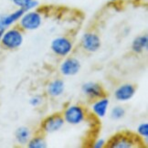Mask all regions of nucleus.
Wrapping results in <instances>:
<instances>
[{
	"label": "nucleus",
	"instance_id": "nucleus-9",
	"mask_svg": "<svg viewBox=\"0 0 148 148\" xmlns=\"http://www.w3.org/2000/svg\"><path fill=\"white\" fill-rule=\"evenodd\" d=\"M64 119L60 115L54 114L48 117L43 123V129L47 133L58 132L64 125Z\"/></svg>",
	"mask_w": 148,
	"mask_h": 148
},
{
	"label": "nucleus",
	"instance_id": "nucleus-19",
	"mask_svg": "<svg viewBox=\"0 0 148 148\" xmlns=\"http://www.w3.org/2000/svg\"><path fill=\"white\" fill-rule=\"evenodd\" d=\"M38 2L37 1V0H31V1L28 2L26 5V7L24 8H22V9H23L25 12H27V11H30L32 9H35L36 8H38Z\"/></svg>",
	"mask_w": 148,
	"mask_h": 148
},
{
	"label": "nucleus",
	"instance_id": "nucleus-8",
	"mask_svg": "<svg viewBox=\"0 0 148 148\" xmlns=\"http://www.w3.org/2000/svg\"><path fill=\"white\" fill-rule=\"evenodd\" d=\"M135 142L129 135L117 134L110 140L108 146L111 148H132L134 147Z\"/></svg>",
	"mask_w": 148,
	"mask_h": 148
},
{
	"label": "nucleus",
	"instance_id": "nucleus-24",
	"mask_svg": "<svg viewBox=\"0 0 148 148\" xmlns=\"http://www.w3.org/2000/svg\"><path fill=\"white\" fill-rule=\"evenodd\" d=\"M110 1H112V2H116V1H118V0H110Z\"/></svg>",
	"mask_w": 148,
	"mask_h": 148
},
{
	"label": "nucleus",
	"instance_id": "nucleus-17",
	"mask_svg": "<svg viewBox=\"0 0 148 148\" xmlns=\"http://www.w3.org/2000/svg\"><path fill=\"white\" fill-rule=\"evenodd\" d=\"M124 114H125V111L121 106L113 107L111 111V117L112 119H114V120H119V119L123 118Z\"/></svg>",
	"mask_w": 148,
	"mask_h": 148
},
{
	"label": "nucleus",
	"instance_id": "nucleus-12",
	"mask_svg": "<svg viewBox=\"0 0 148 148\" xmlns=\"http://www.w3.org/2000/svg\"><path fill=\"white\" fill-rule=\"evenodd\" d=\"M109 104H110V101L106 98H102L101 100H98L92 107L94 114H96L100 118L104 117L107 112L108 107H109Z\"/></svg>",
	"mask_w": 148,
	"mask_h": 148
},
{
	"label": "nucleus",
	"instance_id": "nucleus-18",
	"mask_svg": "<svg viewBox=\"0 0 148 148\" xmlns=\"http://www.w3.org/2000/svg\"><path fill=\"white\" fill-rule=\"evenodd\" d=\"M137 132L142 137L147 138L148 137V123H141L137 128Z\"/></svg>",
	"mask_w": 148,
	"mask_h": 148
},
{
	"label": "nucleus",
	"instance_id": "nucleus-4",
	"mask_svg": "<svg viewBox=\"0 0 148 148\" xmlns=\"http://www.w3.org/2000/svg\"><path fill=\"white\" fill-rule=\"evenodd\" d=\"M50 48L56 55L63 57L67 56L72 50V43L68 38L60 37L51 41Z\"/></svg>",
	"mask_w": 148,
	"mask_h": 148
},
{
	"label": "nucleus",
	"instance_id": "nucleus-7",
	"mask_svg": "<svg viewBox=\"0 0 148 148\" xmlns=\"http://www.w3.org/2000/svg\"><path fill=\"white\" fill-rule=\"evenodd\" d=\"M81 70V62L75 58H68L60 65V72L65 76H73Z\"/></svg>",
	"mask_w": 148,
	"mask_h": 148
},
{
	"label": "nucleus",
	"instance_id": "nucleus-22",
	"mask_svg": "<svg viewBox=\"0 0 148 148\" xmlns=\"http://www.w3.org/2000/svg\"><path fill=\"white\" fill-rule=\"evenodd\" d=\"M105 145V141L103 139H99L96 143L94 144L93 147L94 148H101L102 146Z\"/></svg>",
	"mask_w": 148,
	"mask_h": 148
},
{
	"label": "nucleus",
	"instance_id": "nucleus-3",
	"mask_svg": "<svg viewBox=\"0 0 148 148\" xmlns=\"http://www.w3.org/2000/svg\"><path fill=\"white\" fill-rule=\"evenodd\" d=\"M85 119V112L82 107L79 105H71L67 108L64 112V121L70 124H79Z\"/></svg>",
	"mask_w": 148,
	"mask_h": 148
},
{
	"label": "nucleus",
	"instance_id": "nucleus-16",
	"mask_svg": "<svg viewBox=\"0 0 148 148\" xmlns=\"http://www.w3.org/2000/svg\"><path fill=\"white\" fill-rule=\"evenodd\" d=\"M28 147L29 148H45L47 144L45 140L41 137H34L28 141Z\"/></svg>",
	"mask_w": 148,
	"mask_h": 148
},
{
	"label": "nucleus",
	"instance_id": "nucleus-2",
	"mask_svg": "<svg viewBox=\"0 0 148 148\" xmlns=\"http://www.w3.org/2000/svg\"><path fill=\"white\" fill-rule=\"evenodd\" d=\"M1 41L5 48L9 49H15L19 48L23 43V35L18 29H9L3 33Z\"/></svg>",
	"mask_w": 148,
	"mask_h": 148
},
{
	"label": "nucleus",
	"instance_id": "nucleus-1",
	"mask_svg": "<svg viewBox=\"0 0 148 148\" xmlns=\"http://www.w3.org/2000/svg\"><path fill=\"white\" fill-rule=\"evenodd\" d=\"M42 16L38 11H27L20 18V25L26 30H35L41 26Z\"/></svg>",
	"mask_w": 148,
	"mask_h": 148
},
{
	"label": "nucleus",
	"instance_id": "nucleus-14",
	"mask_svg": "<svg viewBox=\"0 0 148 148\" xmlns=\"http://www.w3.org/2000/svg\"><path fill=\"white\" fill-rule=\"evenodd\" d=\"M148 48V37L146 35L139 36L134 39L132 43V49L135 53H142Z\"/></svg>",
	"mask_w": 148,
	"mask_h": 148
},
{
	"label": "nucleus",
	"instance_id": "nucleus-21",
	"mask_svg": "<svg viewBox=\"0 0 148 148\" xmlns=\"http://www.w3.org/2000/svg\"><path fill=\"white\" fill-rule=\"evenodd\" d=\"M42 102V98L40 96H34L32 97L30 100H29V103L31 106H34V107H37Z\"/></svg>",
	"mask_w": 148,
	"mask_h": 148
},
{
	"label": "nucleus",
	"instance_id": "nucleus-11",
	"mask_svg": "<svg viewBox=\"0 0 148 148\" xmlns=\"http://www.w3.org/2000/svg\"><path fill=\"white\" fill-rule=\"evenodd\" d=\"M82 92L85 95L92 99H100L104 95L103 90L99 84L94 82H87L82 85Z\"/></svg>",
	"mask_w": 148,
	"mask_h": 148
},
{
	"label": "nucleus",
	"instance_id": "nucleus-15",
	"mask_svg": "<svg viewBox=\"0 0 148 148\" xmlns=\"http://www.w3.org/2000/svg\"><path fill=\"white\" fill-rule=\"evenodd\" d=\"M16 139L20 145H26L30 139V131L27 127H19L16 132Z\"/></svg>",
	"mask_w": 148,
	"mask_h": 148
},
{
	"label": "nucleus",
	"instance_id": "nucleus-10",
	"mask_svg": "<svg viewBox=\"0 0 148 148\" xmlns=\"http://www.w3.org/2000/svg\"><path fill=\"white\" fill-rule=\"evenodd\" d=\"M135 93V88L132 84H123L119 87L114 92V97L120 101H126L133 98Z\"/></svg>",
	"mask_w": 148,
	"mask_h": 148
},
{
	"label": "nucleus",
	"instance_id": "nucleus-20",
	"mask_svg": "<svg viewBox=\"0 0 148 148\" xmlns=\"http://www.w3.org/2000/svg\"><path fill=\"white\" fill-rule=\"evenodd\" d=\"M11 1L18 8H24L26 7V5L28 2H30L31 0H11Z\"/></svg>",
	"mask_w": 148,
	"mask_h": 148
},
{
	"label": "nucleus",
	"instance_id": "nucleus-13",
	"mask_svg": "<svg viewBox=\"0 0 148 148\" xmlns=\"http://www.w3.org/2000/svg\"><path fill=\"white\" fill-rule=\"evenodd\" d=\"M65 84L61 79H55L52 82H50L48 87V92L52 97H58L61 95L64 92Z\"/></svg>",
	"mask_w": 148,
	"mask_h": 148
},
{
	"label": "nucleus",
	"instance_id": "nucleus-5",
	"mask_svg": "<svg viewBox=\"0 0 148 148\" xmlns=\"http://www.w3.org/2000/svg\"><path fill=\"white\" fill-rule=\"evenodd\" d=\"M24 13L23 9L18 8L10 14H0V30L5 31L8 27L19 20Z\"/></svg>",
	"mask_w": 148,
	"mask_h": 148
},
{
	"label": "nucleus",
	"instance_id": "nucleus-6",
	"mask_svg": "<svg viewBox=\"0 0 148 148\" xmlns=\"http://www.w3.org/2000/svg\"><path fill=\"white\" fill-rule=\"evenodd\" d=\"M82 46L89 52H95L101 47V39L94 33H86L82 36Z\"/></svg>",
	"mask_w": 148,
	"mask_h": 148
},
{
	"label": "nucleus",
	"instance_id": "nucleus-23",
	"mask_svg": "<svg viewBox=\"0 0 148 148\" xmlns=\"http://www.w3.org/2000/svg\"><path fill=\"white\" fill-rule=\"evenodd\" d=\"M3 33H4V31L0 30V40H1V37H2V35H3Z\"/></svg>",
	"mask_w": 148,
	"mask_h": 148
}]
</instances>
